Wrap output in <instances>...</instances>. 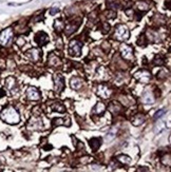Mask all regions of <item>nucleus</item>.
Returning <instances> with one entry per match:
<instances>
[{
  "mask_svg": "<svg viewBox=\"0 0 171 172\" xmlns=\"http://www.w3.org/2000/svg\"><path fill=\"white\" fill-rule=\"evenodd\" d=\"M0 117L5 123L10 125H16L20 121V115H19L18 111L14 107H7L2 110L0 113Z\"/></svg>",
  "mask_w": 171,
  "mask_h": 172,
  "instance_id": "nucleus-1",
  "label": "nucleus"
},
{
  "mask_svg": "<svg viewBox=\"0 0 171 172\" xmlns=\"http://www.w3.org/2000/svg\"><path fill=\"white\" fill-rule=\"evenodd\" d=\"M130 37V32L129 29L125 24H117L115 27L114 32V38L117 41H125Z\"/></svg>",
  "mask_w": 171,
  "mask_h": 172,
  "instance_id": "nucleus-2",
  "label": "nucleus"
},
{
  "mask_svg": "<svg viewBox=\"0 0 171 172\" xmlns=\"http://www.w3.org/2000/svg\"><path fill=\"white\" fill-rule=\"evenodd\" d=\"M14 36V30L13 27H7V29L2 30L1 32H0V46L2 47H7L9 46L11 40H12Z\"/></svg>",
  "mask_w": 171,
  "mask_h": 172,
  "instance_id": "nucleus-3",
  "label": "nucleus"
},
{
  "mask_svg": "<svg viewBox=\"0 0 171 172\" xmlns=\"http://www.w3.org/2000/svg\"><path fill=\"white\" fill-rule=\"evenodd\" d=\"M81 49H82V43L79 40L73 39L69 43V53L72 56L79 57L81 55Z\"/></svg>",
  "mask_w": 171,
  "mask_h": 172,
  "instance_id": "nucleus-4",
  "label": "nucleus"
},
{
  "mask_svg": "<svg viewBox=\"0 0 171 172\" xmlns=\"http://www.w3.org/2000/svg\"><path fill=\"white\" fill-rule=\"evenodd\" d=\"M120 55H122L123 59L125 60H133L134 59V53H133V48L129 44L123 43L120 47Z\"/></svg>",
  "mask_w": 171,
  "mask_h": 172,
  "instance_id": "nucleus-5",
  "label": "nucleus"
},
{
  "mask_svg": "<svg viewBox=\"0 0 171 172\" xmlns=\"http://www.w3.org/2000/svg\"><path fill=\"white\" fill-rule=\"evenodd\" d=\"M79 24H81V19H74L73 21L69 22L68 24H66L65 29H63V31H65V34L67 36H70L71 34L75 33L77 30H78Z\"/></svg>",
  "mask_w": 171,
  "mask_h": 172,
  "instance_id": "nucleus-6",
  "label": "nucleus"
},
{
  "mask_svg": "<svg viewBox=\"0 0 171 172\" xmlns=\"http://www.w3.org/2000/svg\"><path fill=\"white\" fill-rule=\"evenodd\" d=\"M53 80H54V89L57 93H61L65 89V78L61 74H54L53 75Z\"/></svg>",
  "mask_w": 171,
  "mask_h": 172,
  "instance_id": "nucleus-7",
  "label": "nucleus"
},
{
  "mask_svg": "<svg viewBox=\"0 0 171 172\" xmlns=\"http://www.w3.org/2000/svg\"><path fill=\"white\" fill-rule=\"evenodd\" d=\"M134 77L135 79L139 80L142 84H149V81H150L151 79V74L150 72L147 70H140V71H137L136 73L134 74Z\"/></svg>",
  "mask_w": 171,
  "mask_h": 172,
  "instance_id": "nucleus-8",
  "label": "nucleus"
},
{
  "mask_svg": "<svg viewBox=\"0 0 171 172\" xmlns=\"http://www.w3.org/2000/svg\"><path fill=\"white\" fill-rule=\"evenodd\" d=\"M97 95L104 99L110 98L112 95V90L107 85L100 84V85H98V87H97Z\"/></svg>",
  "mask_w": 171,
  "mask_h": 172,
  "instance_id": "nucleus-9",
  "label": "nucleus"
},
{
  "mask_svg": "<svg viewBox=\"0 0 171 172\" xmlns=\"http://www.w3.org/2000/svg\"><path fill=\"white\" fill-rule=\"evenodd\" d=\"M27 99L31 101H40L41 95H40L39 90H38L37 88L30 87V88H27Z\"/></svg>",
  "mask_w": 171,
  "mask_h": 172,
  "instance_id": "nucleus-10",
  "label": "nucleus"
},
{
  "mask_svg": "<svg viewBox=\"0 0 171 172\" xmlns=\"http://www.w3.org/2000/svg\"><path fill=\"white\" fill-rule=\"evenodd\" d=\"M26 56L27 57V59H30L33 62H37L40 60L41 58V51L38 49H31L26 53Z\"/></svg>",
  "mask_w": 171,
  "mask_h": 172,
  "instance_id": "nucleus-11",
  "label": "nucleus"
},
{
  "mask_svg": "<svg viewBox=\"0 0 171 172\" xmlns=\"http://www.w3.org/2000/svg\"><path fill=\"white\" fill-rule=\"evenodd\" d=\"M62 65V61L61 59L56 56L55 53H50L49 54V57H48V66H51V68H58Z\"/></svg>",
  "mask_w": 171,
  "mask_h": 172,
  "instance_id": "nucleus-12",
  "label": "nucleus"
},
{
  "mask_svg": "<svg viewBox=\"0 0 171 172\" xmlns=\"http://www.w3.org/2000/svg\"><path fill=\"white\" fill-rule=\"evenodd\" d=\"M35 41L39 47H43L49 42V36L45 32H38L35 35Z\"/></svg>",
  "mask_w": 171,
  "mask_h": 172,
  "instance_id": "nucleus-13",
  "label": "nucleus"
},
{
  "mask_svg": "<svg viewBox=\"0 0 171 172\" xmlns=\"http://www.w3.org/2000/svg\"><path fill=\"white\" fill-rule=\"evenodd\" d=\"M145 120H146V117L142 113H137V114H135L133 117L131 118V123L135 127H139L140 125H143L145 123Z\"/></svg>",
  "mask_w": 171,
  "mask_h": 172,
  "instance_id": "nucleus-14",
  "label": "nucleus"
},
{
  "mask_svg": "<svg viewBox=\"0 0 171 172\" xmlns=\"http://www.w3.org/2000/svg\"><path fill=\"white\" fill-rule=\"evenodd\" d=\"M82 85H84V80H82L81 77H73L70 80V86L73 90H79Z\"/></svg>",
  "mask_w": 171,
  "mask_h": 172,
  "instance_id": "nucleus-15",
  "label": "nucleus"
},
{
  "mask_svg": "<svg viewBox=\"0 0 171 172\" xmlns=\"http://www.w3.org/2000/svg\"><path fill=\"white\" fill-rule=\"evenodd\" d=\"M52 124H53L54 127H57V126H67V127H69L71 125V120H70V118L69 117H66V119L62 118V117H58V118L53 119Z\"/></svg>",
  "mask_w": 171,
  "mask_h": 172,
  "instance_id": "nucleus-16",
  "label": "nucleus"
},
{
  "mask_svg": "<svg viewBox=\"0 0 171 172\" xmlns=\"http://www.w3.org/2000/svg\"><path fill=\"white\" fill-rule=\"evenodd\" d=\"M97 77L99 80H107L109 78V71L105 66H99L97 70Z\"/></svg>",
  "mask_w": 171,
  "mask_h": 172,
  "instance_id": "nucleus-17",
  "label": "nucleus"
},
{
  "mask_svg": "<svg viewBox=\"0 0 171 172\" xmlns=\"http://www.w3.org/2000/svg\"><path fill=\"white\" fill-rule=\"evenodd\" d=\"M41 126H42V123H41L40 117H35L30 120L29 128H31L33 130H39L41 129Z\"/></svg>",
  "mask_w": 171,
  "mask_h": 172,
  "instance_id": "nucleus-18",
  "label": "nucleus"
},
{
  "mask_svg": "<svg viewBox=\"0 0 171 172\" xmlns=\"http://www.w3.org/2000/svg\"><path fill=\"white\" fill-rule=\"evenodd\" d=\"M89 145L93 151H97L99 147L101 146V138L99 137H93L89 140Z\"/></svg>",
  "mask_w": 171,
  "mask_h": 172,
  "instance_id": "nucleus-19",
  "label": "nucleus"
},
{
  "mask_svg": "<svg viewBox=\"0 0 171 172\" xmlns=\"http://www.w3.org/2000/svg\"><path fill=\"white\" fill-rule=\"evenodd\" d=\"M108 110L112 113V114H118V113L122 111V106H120L117 101H112L111 104L109 105Z\"/></svg>",
  "mask_w": 171,
  "mask_h": 172,
  "instance_id": "nucleus-20",
  "label": "nucleus"
},
{
  "mask_svg": "<svg viewBox=\"0 0 171 172\" xmlns=\"http://www.w3.org/2000/svg\"><path fill=\"white\" fill-rule=\"evenodd\" d=\"M94 113L97 115H103L105 113V111H106V105L104 104V102L99 101L96 104V106L94 107Z\"/></svg>",
  "mask_w": 171,
  "mask_h": 172,
  "instance_id": "nucleus-21",
  "label": "nucleus"
},
{
  "mask_svg": "<svg viewBox=\"0 0 171 172\" xmlns=\"http://www.w3.org/2000/svg\"><path fill=\"white\" fill-rule=\"evenodd\" d=\"M116 160L120 164H122V165H129V164H131V159L128 156V155H125V154L117 155Z\"/></svg>",
  "mask_w": 171,
  "mask_h": 172,
  "instance_id": "nucleus-22",
  "label": "nucleus"
},
{
  "mask_svg": "<svg viewBox=\"0 0 171 172\" xmlns=\"http://www.w3.org/2000/svg\"><path fill=\"white\" fill-rule=\"evenodd\" d=\"M136 7H137V10L140 11V12H147V11L150 9L148 2L144 1V0H142V1H137L136 2Z\"/></svg>",
  "mask_w": 171,
  "mask_h": 172,
  "instance_id": "nucleus-23",
  "label": "nucleus"
},
{
  "mask_svg": "<svg viewBox=\"0 0 171 172\" xmlns=\"http://www.w3.org/2000/svg\"><path fill=\"white\" fill-rule=\"evenodd\" d=\"M54 27H55V31L56 32H62L63 29H65V22H63L62 19H57L55 21V24H54Z\"/></svg>",
  "mask_w": 171,
  "mask_h": 172,
  "instance_id": "nucleus-24",
  "label": "nucleus"
},
{
  "mask_svg": "<svg viewBox=\"0 0 171 172\" xmlns=\"http://www.w3.org/2000/svg\"><path fill=\"white\" fill-rule=\"evenodd\" d=\"M143 102L144 104H153L154 102V97L152 96V94L149 93V92H146L144 95H143Z\"/></svg>",
  "mask_w": 171,
  "mask_h": 172,
  "instance_id": "nucleus-25",
  "label": "nucleus"
},
{
  "mask_svg": "<svg viewBox=\"0 0 171 172\" xmlns=\"http://www.w3.org/2000/svg\"><path fill=\"white\" fill-rule=\"evenodd\" d=\"M5 86H7V89H10V90H13L14 87L16 86V79L14 78L13 76L7 77V78L5 79Z\"/></svg>",
  "mask_w": 171,
  "mask_h": 172,
  "instance_id": "nucleus-26",
  "label": "nucleus"
},
{
  "mask_svg": "<svg viewBox=\"0 0 171 172\" xmlns=\"http://www.w3.org/2000/svg\"><path fill=\"white\" fill-rule=\"evenodd\" d=\"M51 109L53 111H56V112H59V113H65L66 112V108L63 107L61 104H59V102H56V104L52 105Z\"/></svg>",
  "mask_w": 171,
  "mask_h": 172,
  "instance_id": "nucleus-27",
  "label": "nucleus"
},
{
  "mask_svg": "<svg viewBox=\"0 0 171 172\" xmlns=\"http://www.w3.org/2000/svg\"><path fill=\"white\" fill-rule=\"evenodd\" d=\"M153 20L155 21V23H158L159 26H162V24L165 23V18L163 17L162 15H159H159H155V16H154V17H153Z\"/></svg>",
  "mask_w": 171,
  "mask_h": 172,
  "instance_id": "nucleus-28",
  "label": "nucleus"
},
{
  "mask_svg": "<svg viewBox=\"0 0 171 172\" xmlns=\"http://www.w3.org/2000/svg\"><path fill=\"white\" fill-rule=\"evenodd\" d=\"M153 63L154 65H158V66H163L165 63V60L161 55H158V56H155V58H154Z\"/></svg>",
  "mask_w": 171,
  "mask_h": 172,
  "instance_id": "nucleus-29",
  "label": "nucleus"
},
{
  "mask_svg": "<svg viewBox=\"0 0 171 172\" xmlns=\"http://www.w3.org/2000/svg\"><path fill=\"white\" fill-rule=\"evenodd\" d=\"M110 29H111V27H110V24L108 23V22H104L103 24H101V32L104 33V34H107Z\"/></svg>",
  "mask_w": 171,
  "mask_h": 172,
  "instance_id": "nucleus-30",
  "label": "nucleus"
},
{
  "mask_svg": "<svg viewBox=\"0 0 171 172\" xmlns=\"http://www.w3.org/2000/svg\"><path fill=\"white\" fill-rule=\"evenodd\" d=\"M166 112H167V111L165 110V109L159 110L158 112L155 113V115H154V118H155V119H159L161 117H163V116H164L165 114H166Z\"/></svg>",
  "mask_w": 171,
  "mask_h": 172,
  "instance_id": "nucleus-31",
  "label": "nucleus"
},
{
  "mask_svg": "<svg viewBox=\"0 0 171 172\" xmlns=\"http://www.w3.org/2000/svg\"><path fill=\"white\" fill-rule=\"evenodd\" d=\"M16 44H17L18 47H23L24 44H26V39H24V37H22V36H19V37L16 39Z\"/></svg>",
  "mask_w": 171,
  "mask_h": 172,
  "instance_id": "nucleus-32",
  "label": "nucleus"
},
{
  "mask_svg": "<svg viewBox=\"0 0 171 172\" xmlns=\"http://www.w3.org/2000/svg\"><path fill=\"white\" fill-rule=\"evenodd\" d=\"M106 17L109 18V19H112V18H115L116 17V12L113 10H108L106 12Z\"/></svg>",
  "mask_w": 171,
  "mask_h": 172,
  "instance_id": "nucleus-33",
  "label": "nucleus"
},
{
  "mask_svg": "<svg viewBox=\"0 0 171 172\" xmlns=\"http://www.w3.org/2000/svg\"><path fill=\"white\" fill-rule=\"evenodd\" d=\"M162 163L164 164V165L170 166V154H169V153H168L167 155H165V156L162 157Z\"/></svg>",
  "mask_w": 171,
  "mask_h": 172,
  "instance_id": "nucleus-34",
  "label": "nucleus"
},
{
  "mask_svg": "<svg viewBox=\"0 0 171 172\" xmlns=\"http://www.w3.org/2000/svg\"><path fill=\"white\" fill-rule=\"evenodd\" d=\"M156 77H158L159 79H165L167 77V73L165 70H161L158 73V75H156Z\"/></svg>",
  "mask_w": 171,
  "mask_h": 172,
  "instance_id": "nucleus-35",
  "label": "nucleus"
},
{
  "mask_svg": "<svg viewBox=\"0 0 171 172\" xmlns=\"http://www.w3.org/2000/svg\"><path fill=\"white\" fill-rule=\"evenodd\" d=\"M115 135H116V134H115L114 130H113V131H110V132L108 133V134H107V136H106V140H112L113 138L115 137Z\"/></svg>",
  "mask_w": 171,
  "mask_h": 172,
  "instance_id": "nucleus-36",
  "label": "nucleus"
},
{
  "mask_svg": "<svg viewBox=\"0 0 171 172\" xmlns=\"http://www.w3.org/2000/svg\"><path fill=\"white\" fill-rule=\"evenodd\" d=\"M137 44H139V46H142V47H144V46L147 44V42L145 41V35H142V40L139 39V41H137Z\"/></svg>",
  "mask_w": 171,
  "mask_h": 172,
  "instance_id": "nucleus-37",
  "label": "nucleus"
},
{
  "mask_svg": "<svg viewBox=\"0 0 171 172\" xmlns=\"http://www.w3.org/2000/svg\"><path fill=\"white\" fill-rule=\"evenodd\" d=\"M101 48L106 49V50H105V52H107V53H108V52L110 51V44L107 42V41H105V42H103V44H101Z\"/></svg>",
  "mask_w": 171,
  "mask_h": 172,
  "instance_id": "nucleus-38",
  "label": "nucleus"
},
{
  "mask_svg": "<svg viewBox=\"0 0 171 172\" xmlns=\"http://www.w3.org/2000/svg\"><path fill=\"white\" fill-rule=\"evenodd\" d=\"M125 12H126V14H127V15H128L130 18H131V17H133V16H134V11L132 10L131 7H130V9H127V10L125 11Z\"/></svg>",
  "mask_w": 171,
  "mask_h": 172,
  "instance_id": "nucleus-39",
  "label": "nucleus"
},
{
  "mask_svg": "<svg viewBox=\"0 0 171 172\" xmlns=\"http://www.w3.org/2000/svg\"><path fill=\"white\" fill-rule=\"evenodd\" d=\"M58 7H52V9L51 10H50V15H52V16H53V15H55V14H57V13H58Z\"/></svg>",
  "mask_w": 171,
  "mask_h": 172,
  "instance_id": "nucleus-40",
  "label": "nucleus"
},
{
  "mask_svg": "<svg viewBox=\"0 0 171 172\" xmlns=\"http://www.w3.org/2000/svg\"><path fill=\"white\" fill-rule=\"evenodd\" d=\"M151 35H152V36H156V35H158V33H156V32H151ZM150 40L154 41V42H158V38H152V37H151Z\"/></svg>",
  "mask_w": 171,
  "mask_h": 172,
  "instance_id": "nucleus-41",
  "label": "nucleus"
},
{
  "mask_svg": "<svg viewBox=\"0 0 171 172\" xmlns=\"http://www.w3.org/2000/svg\"><path fill=\"white\" fill-rule=\"evenodd\" d=\"M57 42H58V44H56V47L58 49H61L62 48V42H61V39L60 38H58V40H57Z\"/></svg>",
  "mask_w": 171,
  "mask_h": 172,
  "instance_id": "nucleus-42",
  "label": "nucleus"
}]
</instances>
